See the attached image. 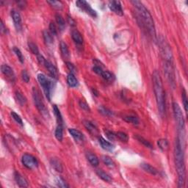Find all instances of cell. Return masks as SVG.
<instances>
[{
  "mask_svg": "<svg viewBox=\"0 0 188 188\" xmlns=\"http://www.w3.org/2000/svg\"><path fill=\"white\" fill-rule=\"evenodd\" d=\"M154 91L155 93L156 101L159 112L162 116L165 114V94L160 74L157 70H154L152 75Z\"/></svg>",
  "mask_w": 188,
  "mask_h": 188,
  "instance_id": "obj_3",
  "label": "cell"
},
{
  "mask_svg": "<svg viewBox=\"0 0 188 188\" xmlns=\"http://www.w3.org/2000/svg\"><path fill=\"white\" fill-rule=\"evenodd\" d=\"M83 125L85 126V127L86 128V129L90 133L93 134V135H96V134L98 133V129L97 127L96 126L95 124L93 122L90 121L88 120H84L82 121Z\"/></svg>",
  "mask_w": 188,
  "mask_h": 188,
  "instance_id": "obj_17",
  "label": "cell"
},
{
  "mask_svg": "<svg viewBox=\"0 0 188 188\" xmlns=\"http://www.w3.org/2000/svg\"><path fill=\"white\" fill-rule=\"evenodd\" d=\"M76 5H77L79 9H81L83 11L85 12L88 15H90L91 17H97L96 12L95 10L90 7V5L88 4L86 1H85V0H79V1H77V2H76Z\"/></svg>",
  "mask_w": 188,
  "mask_h": 188,
  "instance_id": "obj_10",
  "label": "cell"
},
{
  "mask_svg": "<svg viewBox=\"0 0 188 188\" xmlns=\"http://www.w3.org/2000/svg\"><path fill=\"white\" fill-rule=\"evenodd\" d=\"M21 162H22L24 166H25L28 169L32 170L37 168L38 167V161L37 159L32 155L29 154H24L23 155Z\"/></svg>",
  "mask_w": 188,
  "mask_h": 188,
  "instance_id": "obj_9",
  "label": "cell"
},
{
  "mask_svg": "<svg viewBox=\"0 0 188 188\" xmlns=\"http://www.w3.org/2000/svg\"><path fill=\"white\" fill-rule=\"evenodd\" d=\"M55 20L56 22H57V25H58L59 29L60 30H63V29L66 27V21H65L64 19L60 14L57 13L55 15Z\"/></svg>",
  "mask_w": 188,
  "mask_h": 188,
  "instance_id": "obj_26",
  "label": "cell"
},
{
  "mask_svg": "<svg viewBox=\"0 0 188 188\" xmlns=\"http://www.w3.org/2000/svg\"><path fill=\"white\" fill-rule=\"evenodd\" d=\"M28 47H29V49L30 50V52H31L32 54H34V55H39L38 48L37 45H36L35 43H34L33 42H29Z\"/></svg>",
  "mask_w": 188,
  "mask_h": 188,
  "instance_id": "obj_38",
  "label": "cell"
},
{
  "mask_svg": "<svg viewBox=\"0 0 188 188\" xmlns=\"http://www.w3.org/2000/svg\"><path fill=\"white\" fill-rule=\"evenodd\" d=\"M32 97H33L34 103H35L36 108L40 112V113L44 117L49 115L48 110L46 109V106H45L42 96H41L40 92L35 88H33V89H32Z\"/></svg>",
  "mask_w": 188,
  "mask_h": 188,
  "instance_id": "obj_6",
  "label": "cell"
},
{
  "mask_svg": "<svg viewBox=\"0 0 188 188\" xmlns=\"http://www.w3.org/2000/svg\"><path fill=\"white\" fill-rule=\"evenodd\" d=\"M0 31H1L2 34H5L7 32V28L5 26L4 23L2 21H1V25H0Z\"/></svg>",
  "mask_w": 188,
  "mask_h": 188,
  "instance_id": "obj_51",
  "label": "cell"
},
{
  "mask_svg": "<svg viewBox=\"0 0 188 188\" xmlns=\"http://www.w3.org/2000/svg\"><path fill=\"white\" fill-rule=\"evenodd\" d=\"M140 167L142 168L146 172L150 173V174L154 175V176H156L159 173L158 170L157 168H155L154 167H153L152 165L151 164H148V163H142L140 164Z\"/></svg>",
  "mask_w": 188,
  "mask_h": 188,
  "instance_id": "obj_21",
  "label": "cell"
},
{
  "mask_svg": "<svg viewBox=\"0 0 188 188\" xmlns=\"http://www.w3.org/2000/svg\"><path fill=\"white\" fill-rule=\"evenodd\" d=\"M102 162H104V164L107 166V167L113 168L114 166H115V162H113V160H112L110 157L104 155V156L102 157Z\"/></svg>",
  "mask_w": 188,
  "mask_h": 188,
  "instance_id": "obj_34",
  "label": "cell"
},
{
  "mask_svg": "<svg viewBox=\"0 0 188 188\" xmlns=\"http://www.w3.org/2000/svg\"><path fill=\"white\" fill-rule=\"evenodd\" d=\"M56 184H57V185L59 187L66 188V187H69V186H68V184H67L66 182H65V180L63 179V178H61V177H60V176L56 178Z\"/></svg>",
  "mask_w": 188,
  "mask_h": 188,
  "instance_id": "obj_42",
  "label": "cell"
},
{
  "mask_svg": "<svg viewBox=\"0 0 188 188\" xmlns=\"http://www.w3.org/2000/svg\"><path fill=\"white\" fill-rule=\"evenodd\" d=\"M17 4L21 9L25 8V7L27 6V2L25 1H18Z\"/></svg>",
  "mask_w": 188,
  "mask_h": 188,
  "instance_id": "obj_52",
  "label": "cell"
},
{
  "mask_svg": "<svg viewBox=\"0 0 188 188\" xmlns=\"http://www.w3.org/2000/svg\"><path fill=\"white\" fill-rule=\"evenodd\" d=\"M157 145L162 151H164V150L168 149V141L166 140V139H160V140L157 141Z\"/></svg>",
  "mask_w": 188,
  "mask_h": 188,
  "instance_id": "obj_37",
  "label": "cell"
},
{
  "mask_svg": "<svg viewBox=\"0 0 188 188\" xmlns=\"http://www.w3.org/2000/svg\"><path fill=\"white\" fill-rule=\"evenodd\" d=\"M68 132L71 135L72 137L76 140L77 143H82L84 141V135L79 130L76 129H68Z\"/></svg>",
  "mask_w": 188,
  "mask_h": 188,
  "instance_id": "obj_16",
  "label": "cell"
},
{
  "mask_svg": "<svg viewBox=\"0 0 188 188\" xmlns=\"http://www.w3.org/2000/svg\"><path fill=\"white\" fill-rule=\"evenodd\" d=\"M71 38L73 41L77 43V45H82L83 43V37L82 34L79 32L77 30H74L71 32Z\"/></svg>",
  "mask_w": 188,
  "mask_h": 188,
  "instance_id": "obj_20",
  "label": "cell"
},
{
  "mask_svg": "<svg viewBox=\"0 0 188 188\" xmlns=\"http://www.w3.org/2000/svg\"><path fill=\"white\" fill-rule=\"evenodd\" d=\"M11 16L16 30L21 31L22 30V20H21V16L20 13L16 10H13L11 11Z\"/></svg>",
  "mask_w": 188,
  "mask_h": 188,
  "instance_id": "obj_13",
  "label": "cell"
},
{
  "mask_svg": "<svg viewBox=\"0 0 188 188\" xmlns=\"http://www.w3.org/2000/svg\"><path fill=\"white\" fill-rule=\"evenodd\" d=\"M60 51L61 53H62V55L63 56V57L65 58H68V57H70V52L69 50H68V46L66 45V43L65 42L60 43Z\"/></svg>",
  "mask_w": 188,
  "mask_h": 188,
  "instance_id": "obj_31",
  "label": "cell"
},
{
  "mask_svg": "<svg viewBox=\"0 0 188 188\" xmlns=\"http://www.w3.org/2000/svg\"><path fill=\"white\" fill-rule=\"evenodd\" d=\"M96 174L98 175V176L100 179H102V180H104V182H112V178L110 176L109 174L104 172V171H102V170H98L96 171Z\"/></svg>",
  "mask_w": 188,
  "mask_h": 188,
  "instance_id": "obj_28",
  "label": "cell"
},
{
  "mask_svg": "<svg viewBox=\"0 0 188 188\" xmlns=\"http://www.w3.org/2000/svg\"><path fill=\"white\" fill-rule=\"evenodd\" d=\"M49 32H51L52 35H57L58 33V30H57V26L54 22H51L49 24Z\"/></svg>",
  "mask_w": 188,
  "mask_h": 188,
  "instance_id": "obj_43",
  "label": "cell"
},
{
  "mask_svg": "<svg viewBox=\"0 0 188 188\" xmlns=\"http://www.w3.org/2000/svg\"><path fill=\"white\" fill-rule=\"evenodd\" d=\"M1 70L2 73L4 74V76L6 77L8 81L10 82H14L16 80L15 74H14L13 70L12 69L11 67H10L8 65L4 64L1 66Z\"/></svg>",
  "mask_w": 188,
  "mask_h": 188,
  "instance_id": "obj_11",
  "label": "cell"
},
{
  "mask_svg": "<svg viewBox=\"0 0 188 188\" xmlns=\"http://www.w3.org/2000/svg\"><path fill=\"white\" fill-rule=\"evenodd\" d=\"M135 138L136 139L137 141H139V142L140 143H142L143 145L144 146H146V147L149 148V149H153V146L151 145V143H150L147 140H146L144 137H143L142 136H140V135H135Z\"/></svg>",
  "mask_w": 188,
  "mask_h": 188,
  "instance_id": "obj_29",
  "label": "cell"
},
{
  "mask_svg": "<svg viewBox=\"0 0 188 188\" xmlns=\"http://www.w3.org/2000/svg\"><path fill=\"white\" fill-rule=\"evenodd\" d=\"M99 143H100V145H101V146H102V148L103 149L106 150V151H113L114 146L111 143L108 142V141H107L105 139L103 138L102 137H99Z\"/></svg>",
  "mask_w": 188,
  "mask_h": 188,
  "instance_id": "obj_18",
  "label": "cell"
},
{
  "mask_svg": "<svg viewBox=\"0 0 188 188\" xmlns=\"http://www.w3.org/2000/svg\"><path fill=\"white\" fill-rule=\"evenodd\" d=\"M43 39H44L45 43L46 44L50 45L52 44L54 42V38L53 35H52V33L50 32L47 31V30H45L43 32Z\"/></svg>",
  "mask_w": 188,
  "mask_h": 188,
  "instance_id": "obj_27",
  "label": "cell"
},
{
  "mask_svg": "<svg viewBox=\"0 0 188 188\" xmlns=\"http://www.w3.org/2000/svg\"><path fill=\"white\" fill-rule=\"evenodd\" d=\"M21 78H22V79L25 82L27 83L30 82V75L28 74L27 72V70H23L22 71H21Z\"/></svg>",
  "mask_w": 188,
  "mask_h": 188,
  "instance_id": "obj_47",
  "label": "cell"
},
{
  "mask_svg": "<svg viewBox=\"0 0 188 188\" xmlns=\"http://www.w3.org/2000/svg\"><path fill=\"white\" fill-rule=\"evenodd\" d=\"M14 178H15L16 184L20 187H27L29 186L28 182L26 179L19 172H15V173H14Z\"/></svg>",
  "mask_w": 188,
  "mask_h": 188,
  "instance_id": "obj_15",
  "label": "cell"
},
{
  "mask_svg": "<svg viewBox=\"0 0 188 188\" xmlns=\"http://www.w3.org/2000/svg\"><path fill=\"white\" fill-rule=\"evenodd\" d=\"M11 116H12L14 120H15L18 123V124H20V125H21V126H23V121H22V119H21V118L20 117L19 115H18V114H16L15 112L12 111L11 112Z\"/></svg>",
  "mask_w": 188,
  "mask_h": 188,
  "instance_id": "obj_44",
  "label": "cell"
},
{
  "mask_svg": "<svg viewBox=\"0 0 188 188\" xmlns=\"http://www.w3.org/2000/svg\"><path fill=\"white\" fill-rule=\"evenodd\" d=\"M47 3L50 5L54 9L57 10H61L63 8V4L62 2L56 1V0H51V1H47Z\"/></svg>",
  "mask_w": 188,
  "mask_h": 188,
  "instance_id": "obj_32",
  "label": "cell"
},
{
  "mask_svg": "<svg viewBox=\"0 0 188 188\" xmlns=\"http://www.w3.org/2000/svg\"><path fill=\"white\" fill-rule=\"evenodd\" d=\"M55 135L56 139L58 141H62L63 138V126L57 125L55 129Z\"/></svg>",
  "mask_w": 188,
  "mask_h": 188,
  "instance_id": "obj_30",
  "label": "cell"
},
{
  "mask_svg": "<svg viewBox=\"0 0 188 188\" xmlns=\"http://www.w3.org/2000/svg\"><path fill=\"white\" fill-rule=\"evenodd\" d=\"M164 73L166 78L173 88H175L176 77H175L174 68H173V61H164Z\"/></svg>",
  "mask_w": 188,
  "mask_h": 188,
  "instance_id": "obj_7",
  "label": "cell"
},
{
  "mask_svg": "<svg viewBox=\"0 0 188 188\" xmlns=\"http://www.w3.org/2000/svg\"><path fill=\"white\" fill-rule=\"evenodd\" d=\"M53 111H54V113H55L56 119H57V125L63 126V119L62 115H61L60 111L59 108L57 107V105L53 106Z\"/></svg>",
  "mask_w": 188,
  "mask_h": 188,
  "instance_id": "obj_25",
  "label": "cell"
},
{
  "mask_svg": "<svg viewBox=\"0 0 188 188\" xmlns=\"http://www.w3.org/2000/svg\"><path fill=\"white\" fill-rule=\"evenodd\" d=\"M108 7L111 11L115 13L118 16H122L124 15V10H123L121 4L119 1H110Z\"/></svg>",
  "mask_w": 188,
  "mask_h": 188,
  "instance_id": "obj_12",
  "label": "cell"
},
{
  "mask_svg": "<svg viewBox=\"0 0 188 188\" xmlns=\"http://www.w3.org/2000/svg\"><path fill=\"white\" fill-rule=\"evenodd\" d=\"M79 106H80V107L82 108V110H85V111H88V112L90 111L89 105H88V104H87V102H85L84 100H80V101H79Z\"/></svg>",
  "mask_w": 188,
  "mask_h": 188,
  "instance_id": "obj_45",
  "label": "cell"
},
{
  "mask_svg": "<svg viewBox=\"0 0 188 188\" xmlns=\"http://www.w3.org/2000/svg\"><path fill=\"white\" fill-rule=\"evenodd\" d=\"M101 76H102L103 79L108 81V82H113L115 79V76L112 73H110V71H107V70H104Z\"/></svg>",
  "mask_w": 188,
  "mask_h": 188,
  "instance_id": "obj_35",
  "label": "cell"
},
{
  "mask_svg": "<svg viewBox=\"0 0 188 188\" xmlns=\"http://www.w3.org/2000/svg\"><path fill=\"white\" fill-rule=\"evenodd\" d=\"M50 164H51L52 167L57 172H63V167L62 162H60V160L58 158H52L50 160Z\"/></svg>",
  "mask_w": 188,
  "mask_h": 188,
  "instance_id": "obj_19",
  "label": "cell"
},
{
  "mask_svg": "<svg viewBox=\"0 0 188 188\" xmlns=\"http://www.w3.org/2000/svg\"><path fill=\"white\" fill-rule=\"evenodd\" d=\"M37 58H38V63H40V64L44 66L45 62H46V59H45L42 55H40V54L38 55H37Z\"/></svg>",
  "mask_w": 188,
  "mask_h": 188,
  "instance_id": "obj_50",
  "label": "cell"
},
{
  "mask_svg": "<svg viewBox=\"0 0 188 188\" xmlns=\"http://www.w3.org/2000/svg\"><path fill=\"white\" fill-rule=\"evenodd\" d=\"M38 80L41 86L42 87L43 90V92H44V94L47 99L50 102L52 97V89H53V84H52V82L49 79L47 78L44 74H38Z\"/></svg>",
  "mask_w": 188,
  "mask_h": 188,
  "instance_id": "obj_5",
  "label": "cell"
},
{
  "mask_svg": "<svg viewBox=\"0 0 188 188\" xmlns=\"http://www.w3.org/2000/svg\"><path fill=\"white\" fill-rule=\"evenodd\" d=\"M15 96L16 100H17L18 103H19L20 105L24 106L27 103L26 97L24 96V94L20 90H16L15 92Z\"/></svg>",
  "mask_w": 188,
  "mask_h": 188,
  "instance_id": "obj_24",
  "label": "cell"
},
{
  "mask_svg": "<svg viewBox=\"0 0 188 188\" xmlns=\"http://www.w3.org/2000/svg\"><path fill=\"white\" fill-rule=\"evenodd\" d=\"M86 157L87 159H88V160L89 161L90 163L93 166H94V167H96V166L99 165V161L98 157H96V155H95L93 153L88 152L86 154Z\"/></svg>",
  "mask_w": 188,
  "mask_h": 188,
  "instance_id": "obj_22",
  "label": "cell"
},
{
  "mask_svg": "<svg viewBox=\"0 0 188 188\" xmlns=\"http://www.w3.org/2000/svg\"><path fill=\"white\" fill-rule=\"evenodd\" d=\"M105 135H106L107 137L110 140H115V138H116V135H115V133H114L113 132H112V131L106 130Z\"/></svg>",
  "mask_w": 188,
  "mask_h": 188,
  "instance_id": "obj_46",
  "label": "cell"
},
{
  "mask_svg": "<svg viewBox=\"0 0 188 188\" xmlns=\"http://www.w3.org/2000/svg\"><path fill=\"white\" fill-rule=\"evenodd\" d=\"M44 66L45 67H46V69L48 70L49 73L50 74V75H51V77H52V78L56 79H58V76H59L58 70H57V68H56V67L54 66V65L52 64L50 61L46 60V62H45Z\"/></svg>",
  "mask_w": 188,
  "mask_h": 188,
  "instance_id": "obj_14",
  "label": "cell"
},
{
  "mask_svg": "<svg viewBox=\"0 0 188 188\" xmlns=\"http://www.w3.org/2000/svg\"><path fill=\"white\" fill-rule=\"evenodd\" d=\"M13 51L14 53H15V55L17 56L18 59H19V60L21 62V63H24V56L22 55V53H21V50L19 49L18 47H13Z\"/></svg>",
  "mask_w": 188,
  "mask_h": 188,
  "instance_id": "obj_41",
  "label": "cell"
},
{
  "mask_svg": "<svg viewBox=\"0 0 188 188\" xmlns=\"http://www.w3.org/2000/svg\"><path fill=\"white\" fill-rule=\"evenodd\" d=\"M93 70L95 73H96L97 74H99V75H102V72L104 71V70H103V68H102V67L97 66V65H96V66L93 67Z\"/></svg>",
  "mask_w": 188,
  "mask_h": 188,
  "instance_id": "obj_48",
  "label": "cell"
},
{
  "mask_svg": "<svg viewBox=\"0 0 188 188\" xmlns=\"http://www.w3.org/2000/svg\"><path fill=\"white\" fill-rule=\"evenodd\" d=\"M131 3L137 10L136 14L138 23L144 30H146L149 32L150 35L155 38H156V31H155L154 22L151 13L141 2L134 0V1H131Z\"/></svg>",
  "mask_w": 188,
  "mask_h": 188,
  "instance_id": "obj_1",
  "label": "cell"
},
{
  "mask_svg": "<svg viewBox=\"0 0 188 188\" xmlns=\"http://www.w3.org/2000/svg\"><path fill=\"white\" fill-rule=\"evenodd\" d=\"M115 135H116L117 138H118L123 143H127L129 141V136L125 132H118L115 133Z\"/></svg>",
  "mask_w": 188,
  "mask_h": 188,
  "instance_id": "obj_36",
  "label": "cell"
},
{
  "mask_svg": "<svg viewBox=\"0 0 188 188\" xmlns=\"http://www.w3.org/2000/svg\"><path fill=\"white\" fill-rule=\"evenodd\" d=\"M175 164H176L177 174H178V187H184L185 184V164H184V151L182 143L179 138H176L174 147Z\"/></svg>",
  "mask_w": 188,
  "mask_h": 188,
  "instance_id": "obj_2",
  "label": "cell"
},
{
  "mask_svg": "<svg viewBox=\"0 0 188 188\" xmlns=\"http://www.w3.org/2000/svg\"><path fill=\"white\" fill-rule=\"evenodd\" d=\"M99 111L101 114L105 115V116H112V115H113V113L111 111V110L107 109V108L104 107H103V106L99 107Z\"/></svg>",
  "mask_w": 188,
  "mask_h": 188,
  "instance_id": "obj_39",
  "label": "cell"
},
{
  "mask_svg": "<svg viewBox=\"0 0 188 188\" xmlns=\"http://www.w3.org/2000/svg\"><path fill=\"white\" fill-rule=\"evenodd\" d=\"M160 46L161 55L163 57L164 60L173 61V55L171 47H170L168 43L166 42L162 38H161V39L160 40Z\"/></svg>",
  "mask_w": 188,
  "mask_h": 188,
  "instance_id": "obj_8",
  "label": "cell"
},
{
  "mask_svg": "<svg viewBox=\"0 0 188 188\" xmlns=\"http://www.w3.org/2000/svg\"><path fill=\"white\" fill-rule=\"evenodd\" d=\"M182 102H183L184 104V111L185 113H187V107H188V100H187V93H186V90L184 89H182Z\"/></svg>",
  "mask_w": 188,
  "mask_h": 188,
  "instance_id": "obj_40",
  "label": "cell"
},
{
  "mask_svg": "<svg viewBox=\"0 0 188 188\" xmlns=\"http://www.w3.org/2000/svg\"><path fill=\"white\" fill-rule=\"evenodd\" d=\"M123 118H124L125 121L127 123H131L134 125H138L139 124L138 118L135 116V115H126V116H124Z\"/></svg>",
  "mask_w": 188,
  "mask_h": 188,
  "instance_id": "obj_33",
  "label": "cell"
},
{
  "mask_svg": "<svg viewBox=\"0 0 188 188\" xmlns=\"http://www.w3.org/2000/svg\"><path fill=\"white\" fill-rule=\"evenodd\" d=\"M67 82L70 88H75L78 85V80L75 77L74 74L70 73L67 77Z\"/></svg>",
  "mask_w": 188,
  "mask_h": 188,
  "instance_id": "obj_23",
  "label": "cell"
},
{
  "mask_svg": "<svg viewBox=\"0 0 188 188\" xmlns=\"http://www.w3.org/2000/svg\"><path fill=\"white\" fill-rule=\"evenodd\" d=\"M68 23H69V24L70 25V26L74 27V26H75V25H76V23H75L74 20L72 19V18L70 17V16H68Z\"/></svg>",
  "mask_w": 188,
  "mask_h": 188,
  "instance_id": "obj_53",
  "label": "cell"
},
{
  "mask_svg": "<svg viewBox=\"0 0 188 188\" xmlns=\"http://www.w3.org/2000/svg\"><path fill=\"white\" fill-rule=\"evenodd\" d=\"M173 115H174L175 121H176L177 129H178L179 133L180 135H184V126H185V121H184V118L183 116V113H182V110H181L179 105L177 104L176 102H173Z\"/></svg>",
  "mask_w": 188,
  "mask_h": 188,
  "instance_id": "obj_4",
  "label": "cell"
},
{
  "mask_svg": "<svg viewBox=\"0 0 188 188\" xmlns=\"http://www.w3.org/2000/svg\"><path fill=\"white\" fill-rule=\"evenodd\" d=\"M66 66H67V68H68V70H69L70 71V73L74 74V72H75V70H76L75 66H74V65L72 64L71 63L66 62Z\"/></svg>",
  "mask_w": 188,
  "mask_h": 188,
  "instance_id": "obj_49",
  "label": "cell"
}]
</instances>
